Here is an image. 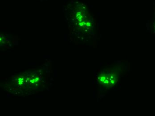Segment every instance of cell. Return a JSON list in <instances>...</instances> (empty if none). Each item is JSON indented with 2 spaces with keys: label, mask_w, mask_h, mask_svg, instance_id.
<instances>
[{
  "label": "cell",
  "mask_w": 155,
  "mask_h": 116,
  "mask_svg": "<svg viewBox=\"0 0 155 116\" xmlns=\"http://www.w3.org/2000/svg\"><path fill=\"white\" fill-rule=\"evenodd\" d=\"M154 30H155V25Z\"/></svg>",
  "instance_id": "1"
}]
</instances>
